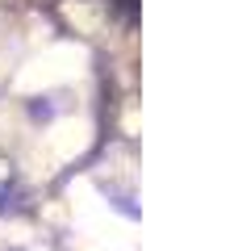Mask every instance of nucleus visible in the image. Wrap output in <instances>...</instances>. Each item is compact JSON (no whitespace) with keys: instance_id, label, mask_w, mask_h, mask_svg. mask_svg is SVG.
Masks as SVG:
<instances>
[{"instance_id":"obj_1","label":"nucleus","mask_w":238,"mask_h":251,"mask_svg":"<svg viewBox=\"0 0 238 251\" xmlns=\"http://www.w3.org/2000/svg\"><path fill=\"white\" fill-rule=\"evenodd\" d=\"M9 188H13V172H9V163L0 159V205H4V197H9Z\"/></svg>"}]
</instances>
